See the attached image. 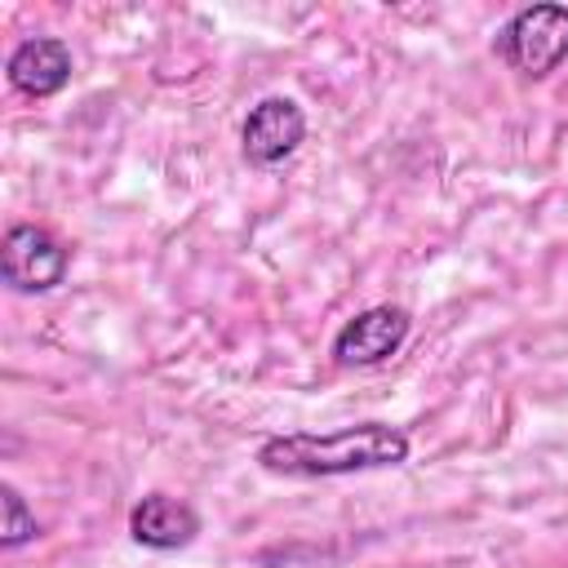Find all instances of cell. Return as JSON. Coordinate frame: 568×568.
Wrapping results in <instances>:
<instances>
[{
	"label": "cell",
	"instance_id": "6da1fadb",
	"mask_svg": "<svg viewBox=\"0 0 568 568\" xmlns=\"http://www.w3.org/2000/svg\"><path fill=\"white\" fill-rule=\"evenodd\" d=\"M257 462L262 470L288 475V479H333V475L382 470V466L408 462V435L386 422H359V426H342L328 435L288 430V435L262 439Z\"/></svg>",
	"mask_w": 568,
	"mask_h": 568
},
{
	"label": "cell",
	"instance_id": "7a4b0ae2",
	"mask_svg": "<svg viewBox=\"0 0 568 568\" xmlns=\"http://www.w3.org/2000/svg\"><path fill=\"white\" fill-rule=\"evenodd\" d=\"M493 49L524 80H546L568 62V4H524L506 18Z\"/></svg>",
	"mask_w": 568,
	"mask_h": 568
},
{
	"label": "cell",
	"instance_id": "3957f363",
	"mask_svg": "<svg viewBox=\"0 0 568 568\" xmlns=\"http://www.w3.org/2000/svg\"><path fill=\"white\" fill-rule=\"evenodd\" d=\"M67 266H71V248L53 231H44L36 222H13L4 231V240H0V275L18 293L58 288Z\"/></svg>",
	"mask_w": 568,
	"mask_h": 568
},
{
	"label": "cell",
	"instance_id": "277c9868",
	"mask_svg": "<svg viewBox=\"0 0 568 568\" xmlns=\"http://www.w3.org/2000/svg\"><path fill=\"white\" fill-rule=\"evenodd\" d=\"M408 328H413V320H408L404 306H390V302L368 306V311L351 315V320L333 333V359H337L342 368H373V364L390 359V355L404 346Z\"/></svg>",
	"mask_w": 568,
	"mask_h": 568
},
{
	"label": "cell",
	"instance_id": "5b68a950",
	"mask_svg": "<svg viewBox=\"0 0 568 568\" xmlns=\"http://www.w3.org/2000/svg\"><path fill=\"white\" fill-rule=\"evenodd\" d=\"M306 138V115L293 98H262L244 129H240V146H244V160L257 164V169H275L284 164Z\"/></svg>",
	"mask_w": 568,
	"mask_h": 568
},
{
	"label": "cell",
	"instance_id": "8992f818",
	"mask_svg": "<svg viewBox=\"0 0 568 568\" xmlns=\"http://www.w3.org/2000/svg\"><path fill=\"white\" fill-rule=\"evenodd\" d=\"M129 537L146 550H182L200 537V510L169 493H146L129 510Z\"/></svg>",
	"mask_w": 568,
	"mask_h": 568
},
{
	"label": "cell",
	"instance_id": "52a82bcc",
	"mask_svg": "<svg viewBox=\"0 0 568 568\" xmlns=\"http://www.w3.org/2000/svg\"><path fill=\"white\" fill-rule=\"evenodd\" d=\"M4 75L27 98H53L71 80V49L58 36H31L9 53Z\"/></svg>",
	"mask_w": 568,
	"mask_h": 568
},
{
	"label": "cell",
	"instance_id": "ba28073f",
	"mask_svg": "<svg viewBox=\"0 0 568 568\" xmlns=\"http://www.w3.org/2000/svg\"><path fill=\"white\" fill-rule=\"evenodd\" d=\"M0 506H4L0 546H4V550H18V546L36 541V532H40V524H36V510L27 506V497H22L13 484H4V488H0Z\"/></svg>",
	"mask_w": 568,
	"mask_h": 568
}]
</instances>
